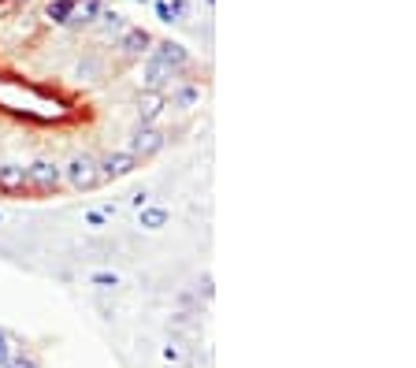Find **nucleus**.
Instances as JSON below:
<instances>
[{"label": "nucleus", "instance_id": "2", "mask_svg": "<svg viewBox=\"0 0 416 368\" xmlns=\"http://www.w3.org/2000/svg\"><path fill=\"white\" fill-rule=\"evenodd\" d=\"M63 179H68V186H71V190H78V194L97 190V186L105 182L101 164H97L93 157H75L68 167H63Z\"/></svg>", "mask_w": 416, "mask_h": 368}, {"label": "nucleus", "instance_id": "17", "mask_svg": "<svg viewBox=\"0 0 416 368\" xmlns=\"http://www.w3.org/2000/svg\"><path fill=\"white\" fill-rule=\"evenodd\" d=\"M8 357H11V339H8V331L0 327V364H4Z\"/></svg>", "mask_w": 416, "mask_h": 368}, {"label": "nucleus", "instance_id": "13", "mask_svg": "<svg viewBox=\"0 0 416 368\" xmlns=\"http://www.w3.org/2000/svg\"><path fill=\"white\" fill-rule=\"evenodd\" d=\"M97 19H101V30H105V33H119V30L127 26L119 11H105V8H101V15H97Z\"/></svg>", "mask_w": 416, "mask_h": 368}, {"label": "nucleus", "instance_id": "11", "mask_svg": "<svg viewBox=\"0 0 416 368\" xmlns=\"http://www.w3.org/2000/svg\"><path fill=\"white\" fill-rule=\"evenodd\" d=\"M197 97H201V90H197L193 86V82H182V86H175L171 90V108H182V112H186V108H193L197 105Z\"/></svg>", "mask_w": 416, "mask_h": 368}, {"label": "nucleus", "instance_id": "8", "mask_svg": "<svg viewBox=\"0 0 416 368\" xmlns=\"http://www.w3.org/2000/svg\"><path fill=\"white\" fill-rule=\"evenodd\" d=\"M153 53L171 67V75H178V71H186V67H190V53H186V48H182L178 41H160Z\"/></svg>", "mask_w": 416, "mask_h": 368}, {"label": "nucleus", "instance_id": "9", "mask_svg": "<svg viewBox=\"0 0 416 368\" xmlns=\"http://www.w3.org/2000/svg\"><path fill=\"white\" fill-rule=\"evenodd\" d=\"M168 220H171V216H168V209H164V205H142L138 209V224L145 231H164V227H168Z\"/></svg>", "mask_w": 416, "mask_h": 368}, {"label": "nucleus", "instance_id": "6", "mask_svg": "<svg viewBox=\"0 0 416 368\" xmlns=\"http://www.w3.org/2000/svg\"><path fill=\"white\" fill-rule=\"evenodd\" d=\"M97 164H101V175H105V179H127L142 160H138L134 153H127V149H119V153H108L105 160H97Z\"/></svg>", "mask_w": 416, "mask_h": 368}, {"label": "nucleus", "instance_id": "7", "mask_svg": "<svg viewBox=\"0 0 416 368\" xmlns=\"http://www.w3.org/2000/svg\"><path fill=\"white\" fill-rule=\"evenodd\" d=\"M171 78H175V75H171V67L164 63V60H160L156 53L145 60V90H149V93H160V90L168 86Z\"/></svg>", "mask_w": 416, "mask_h": 368}, {"label": "nucleus", "instance_id": "14", "mask_svg": "<svg viewBox=\"0 0 416 368\" xmlns=\"http://www.w3.org/2000/svg\"><path fill=\"white\" fill-rule=\"evenodd\" d=\"M160 108H164V97H149L145 105H142V123H153L156 115H160Z\"/></svg>", "mask_w": 416, "mask_h": 368}, {"label": "nucleus", "instance_id": "16", "mask_svg": "<svg viewBox=\"0 0 416 368\" xmlns=\"http://www.w3.org/2000/svg\"><path fill=\"white\" fill-rule=\"evenodd\" d=\"M93 283H97V287H119L115 272H93Z\"/></svg>", "mask_w": 416, "mask_h": 368}, {"label": "nucleus", "instance_id": "18", "mask_svg": "<svg viewBox=\"0 0 416 368\" xmlns=\"http://www.w3.org/2000/svg\"><path fill=\"white\" fill-rule=\"evenodd\" d=\"M86 224H90V227H105V212H90Z\"/></svg>", "mask_w": 416, "mask_h": 368}, {"label": "nucleus", "instance_id": "5", "mask_svg": "<svg viewBox=\"0 0 416 368\" xmlns=\"http://www.w3.org/2000/svg\"><path fill=\"white\" fill-rule=\"evenodd\" d=\"M149 45H153L149 30H142V26H123V30H119V53H123L127 60L145 56V53H149Z\"/></svg>", "mask_w": 416, "mask_h": 368}, {"label": "nucleus", "instance_id": "3", "mask_svg": "<svg viewBox=\"0 0 416 368\" xmlns=\"http://www.w3.org/2000/svg\"><path fill=\"white\" fill-rule=\"evenodd\" d=\"M164 145H168V134H164L160 127H153V123H142L134 134H130V149H127V153H134L138 160H149V157H156Z\"/></svg>", "mask_w": 416, "mask_h": 368}, {"label": "nucleus", "instance_id": "1", "mask_svg": "<svg viewBox=\"0 0 416 368\" xmlns=\"http://www.w3.org/2000/svg\"><path fill=\"white\" fill-rule=\"evenodd\" d=\"M26 186H30V194H41V197L56 194L63 186V167L56 160H34L26 167Z\"/></svg>", "mask_w": 416, "mask_h": 368}, {"label": "nucleus", "instance_id": "15", "mask_svg": "<svg viewBox=\"0 0 416 368\" xmlns=\"http://www.w3.org/2000/svg\"><path fill=\"white\" fill-rule=\"evenodd\" d=\"M0 368H41V364H38L34 357H8Z\"/></svg>", "mask_w": 416, "mask_h": 368}, {"label": "nucleus", "instance_id": "19", "mask_svg": "<svg viewBox=\"0 0 416 368\" xmlns=\"http://www.w3.org/2000/svg\"><path fill=\"white\" fill-rule=\"evenodd\" d=\"M138 4H145V0H138Z\"/></svg>", "mask_w": 416, "mask_h": 368}, {"label": "nucleus", "instance_id": "10", "mask_svg": "<svg viewBox=\"0 0 416 368\" xmlns=\"http://www.w3.org/2000/svg\"><path fill=\"white\" fill-rule=\"evenodd\" d=\"M97 15H101V0H75V11H71V26H93Z\"/></svg>", "mask_w": 416, "mask_h": 368}, {"label": "nucleus", "instance_id": "4", "mask_svg": "<svg viewBox=\"0 0 416 368\" xmlns=\"http://www.w3.org/2000/svg\"><path fill=\"white\" fill-rule=\"evenodd\" d=\"M26 186V167L23 164H0V197H23Z\"/></svg>", "mask_w": 416, "mask_h": 368}, {"label": "nucleus", "instance_id": "12", "mask_svg": "<svg viewBox=\"0 0 416 368\" xmlns=\"http://www.w3.org/2000/svg\"><path fill=\"white\" fill-rule=\"evenodd\" d=\"M71 11H75V0H53V4H48V19L63 26L71 19Z\"/></svg>", "mask_w": 416, "mask_h": 368}]
</instances>
